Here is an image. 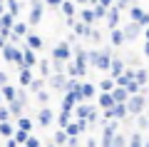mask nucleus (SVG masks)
<instances>
[{
    "label": "nucleus",
    "instance_id": "f257e3e1",
    "mask_svg": "<svg viewBox=\"0 0 149 147\" xmlns=\"http://www.w3.org/2000/svg\"><path fill=\"white\" fill-rule=\"evenodd\" d=\"M3 60L17 65V68H25V65H22V50H20V47H15L13 42H8V45L3 47Z\"/></svg>",
    "mask_w": 149,
    "mask_h": 147
},
{
    "label": "nucleus",
    "instance_id": "f03ea898",
    "mask_svg": "<svg viewBox=\"0 0 149 147\" xmlns=\"http://www.w3.org/2000/svg\"><path fill=\"white\" fill-rule=\"evenodd\" d=\"M52 58L60 60V63H67V60L72 58V47H70L67 42H57V45L52 47Z\"/></svg>",
    "mask_w": 149,
    "mask_h": 147
},
{
    "label": "nucleus",
    "instance_id": "7ed1b4c3",
    "mask_svg": "<svg viewBox=\"0 0 149 147\" xmlns=\"http://www.w3.org/2000/svg\"><path fill=\"white\" fill-rule=\"evenodd\" d=\"M37 63H40V58L35 55V47L25 45L22 47V65H25V68H35Z\"/></svg>",
    "mask_w": 149,
    "mask_h": 147
},
{
    "label": "nucleus",
    "instance_id": "20e7f679",
    "mask_svg": "<svg viewBox=\"0 0 149 147\" xmlns=\"http://www.w3.org/2000/svg\"><path fill=\"white\" fill-rule=\"evenodd\" d=\"M42 15H45V8H42V5H30V13H27V23H30V25H37V23L42 20Z\"/></svg>",
    "mask_w": 149,
    "mask_h": 147
},
{
    "label": "nucleus",
    "instance_id": "39448f33",
    "mask_svg": "<svg viewBox=\"0 0 149 147\" xmlns=\"http://www.w3.org/2000/svg\"><path fill=\"white\" fill-rule=\"evenodd\" d=\"M52 117H55V115H52V110L42 105V110L37 112V125H40V127H47L50 122H52Z\"/></svg>",
    "mask_w": 149,
    "mask_h": 147
},
{
    "label": "nucleus",
    "instance_id": "423d86ee",
    "mask_svg": "<svg viewBox=\"0 0 149 147\" xmlns=\"http://www.w3.org/2000/svg\"><path fill=\"white\" fill-rule=\"evenodd\" d=\"M32 68H20V77H17V82H20V87H27V85L32 82Z\"/></svg>",
    "mask_w": 149,
    "mask_h": 147
},
{
    "label": "nucleus",
    "instance_id": "0eeeda50",
    "mask_svg": "<svg viewBox=\"0 0 149 147\" xmlns=\"http://www.w3.org/2000/svg\"><path fill=\"white\" fill-rule=\"evenodd\" d=\"M47 82H50V77H42V75H40V77H32V82L27 85V90H30V92H40Z\"/></svg>",
    "mask_w": 149,
    "mask_h": 147
},
{
    "label": "nucleus",
    "instance_id": "6e6552de",
    "mask_svg": "<svg viewBox=\"0 0 149 147\" xmlns=\"http://www.w3.org/2000/svg\"><path fill=\"white\" fill-rule=\"evenodd\" d=\"M50 87H55V90H65V87H67V77H65L62 72L52 75V77H50Z\"/></svg>",
    "mask_w": 149,
    "mask_h": 147
},
{
    "label": "nucleus",
    "instance_id": "1a4fd4ad",
    "mask_svg": "<svg viewBox=\"0 0 149 147\" xmlns=\"http://www.w3.org/2000/svg\"><path fill=\"white\" fill-rule=\"evenodd\" d=\"M0 92H3V97H5V102H10V100H15V97H17V87H15V85H10V82L3 85Z\"/></svg>",
    "mask_w": 149,
    "mask_h": 147
},
{
    "label": "nucleus",
    "instance_id": "9d476101",
    "mask_svg": "<svg viewBox=\"0 0 149 147\" xmlns=\"http://www.w3.org/2000/svg\"><path fill=\"white\" fill-rule=\"evenodd\" d=\"M15 130H17V127H13V125H10V120H0V135L5 137V140L15 135Z\"/></svg>",
    "mask_w": 149,
    "mask_h": 147
},
{
    "label": "nucleus",
    "instance_id": "9b49d317",
    "mask_svg": "<svg viewBox=\"0 0 149 147\" xmlns=\"http://www.w3.org/2000/svg\"><path fill=\"white\" fill-rule=\"evenodd\" d=\"M0 18H3V27H0V30H13V25H15V18H17V15H13L10 10H5Z\"/></svg>",
    "mask_w": 149,
    "mask_h": 147
},
{
    "label": "nucleus",
    "instance_id": "f8f14e48",
    "mask_svg": "<svg viewBox=\"0 0 149 147\" xmlns=\"http://www.w3.org/2000/svg\"><path fill=\"white\" fill-rule=\"evenodd\" d=\"M25 45H30V47H35V50H40V47H42V37L35 35V32H27V35H25Z\"/></svg>",
    "mask_w": 149,
    "mask_h": 147
},
{
    "label": "nucleus",
    "instance_id": "ddd939ff",
    "mask_svg": "<svg viewBox=\"0 0 149 147\" xmlns=\"http://www.w3.org/2000/svg\"><path fill=\"white\" fill-rule=\"evenodd\" d=\"M100 105L104 107V110H109V107L117 105V100H114V95H112V92H104V95H100Z\"/></svg>",
    "mask_w": 149,
    "mask_h": 147
},
{
    "label": "nucleus",
    "instance_id": "4468645a",
    "mask_svg": "<svg viewBox=\"0 0 149 147\" xmlns=\"http://www.w3.org/2000/svg\"><path fill=\"white\" fill-rule=\"evenodd\" d=\"M15 122H17V127H20V130H27V132H30V130H32V125H35V122H32L30 117H25V115L15 117Z\"/></svg>",
    "mask_w": 149,
    "mask_h": 147
},
{
    "label": "nucleus",
    "instance_id": "2eb2a0df",
    "mask_svg": "<svg viewBox=\"0 0 149 147\" xmlns=\"http://www.w3.org/2000/svg\"><path fill=\"white\" fill-rule=\"evenodd\" d=\"M70 122H72V110H62V112H60V117H57V125L60 127H67Z\"/></svg>",
    "mask_w": 149,
    "mask_h": 147
},
{
    "label": "nucleus",
    "instance_id": "dca6fc26",
    "mask_svg": "<svg viewBox=\"0 0 149 147\" xmlns=\"http://www.w3.org/2000/svg\"><path fill=\"white\" fill-rule=\"evenodd\" d=\"M27 25H30V23H17V20H15V25H13V32H15L17 37H25V35H27Z\"/></svg>",
    "mask_w": 149,
    "mask_h": 147
},
{
    "label": "nucleus",
    "instance_id": "f3484780",
    "mask_svg": "<svg viewBox=\"0 0 149 147\" xmlns=\"http://www.w3.org/2000/svg\"><path fill=\"white\" fill-rule=\"evenodd\" d=\"M127 107H129V112H139L144 107V100H142V97H132V100L127 102Z\"/></svg>",
    "mask_w": 149,
    "mask_h": 147
},
{
    "label": "nucleus",
    "instance_id": "a211bd4d",
    "mask_svg": "<svg viewBox=\"0 0 149 147\" xmlns=\"http://www.w3.org/2000/svg\"><path fill=\"white\" fill-rule=\"evenodd\" d=\"M37 68H40V75H42V77H50V70H52V65H50V63H47L45 58H40Z\"/></svg>",
    "mask_w": 149,
    "mask_h": 147
},
{
    "label": "nucleus",
    "instance_id": "6ab92c4d",
    "mask_svg": "<svg viewBox=\"0 0 149 147\" xmlns=\"http://www.w3.org/2000/svg\"><path fill=\"white\" fill-rule=\"evenodd\" d=\"M127 92H129L127 87H117V90H112V95H114V100H117V102H124V100H127Z\"/></svg>",
    "mask_w": 149,
    "mask_h": 147
},
{
    "label": "nucleus",
    "instance_id": "aec40b11",
    "mask_svg": "<svg viewBox=\"0 0 149 147\" xmlns=\"http://www.w3.org/2000/svg\"><path fill=\"white\" fill-rule=\"evenodd\" d=\"M65 130H67V135H70V137H77V135L82 132V127H80V122H70Z\"/></svg>",
    "mask_w": 149,
    "mask_h": 147
},
{
    "label": "nucleus",
    "instance_id": "412c9836",
    "mask_svg": "<svg viewBox=\"0 0 149 147\" xmlns=\"http://www.w3.org/2000/svg\"><path fill=\"white\" fill-rule=\"evenodd\" d=\"M107 18H109V20H107V23H109V27H114V25H117V20H119V10H117V8L107 10Z\"/></svg>",
    "mask_w": 149,
    "mask_h": 147
},
{
    "label": "nucleus",
    "instance_id": "4be33fe9",
    "mask_svg": "<svg viewBox=\"0 0 149 147\" xmlns=\"http://www.w3.org/2000/svg\"><path fill=\"white\" fill-rule=\"evenodd\" d=\"M90 112H92L90 105H77V107H74V115H77V117H90Z\"/></svg>",
    "mask_w": 149,
    "mask_h": 147
},
{
    "label": "nucleus",
    "instance_id": "5701e85b",
    "mask_svg": "<svg viewBox=\"0 0 149 147\" xmlns=\"http://www.w3.org/2000/svg\"><path fill=\"white\" fill-rule=\"evenodd\" d=\"M60 8H62V13L67 18H74V5L70 3V0H62V5H60Z\"/></svg>",
    "mask_w": 149,
    "mask_h": 147
},
{
    "label": "nucleus",
    "instance_id": "b1692460",
    "mask_svg": "<svg viewBox=\"0 0 149 147\" xmlns=\"http://www.w3.org/2000/svg\"><path fill=\"white\" fill-rule=\"evenodd\" d=\"M13 137H15V140L20 142V145H25V142H27V137H30V132H27V130H20V127H17Z\"/></svg>",
    "mask_w": 149,
    "mask_h": 147
},
{
    "label": "nucleus",
    "instance_id": "393cba45",
    "mask_svg": "<svg viewBox=\"0 0 149 147\" xmlns=\"http://www.w3.org/2000/svg\"><path fill=\"white\" fill-rule=\"evenodd\" d=\"M5 8L13 15H20V3H17V0H5Z\"/></svg>",
    "mask_w": 149,
    "mask_h": 147
},
{
    "label": "nucleus",
    "instance_id": "a878e982",
    "mask_svg": "<svg viewBox=\"0 0 149 147\" xmlns=\"http://www.w3.org/2000/svg\"><path fill=\"white\" fill-rule=\"evenodd\" d=\"M67 140H70V135H67V130H65V127H62V130H60L57 135H55V145H65V142H67Z\"/></svg>",
    "mask_w": 149,
    "mask_h": 147
},
{
    "label": "nucleus",
    "instance_id": "bb28decb",
    "mask_svg": "<svg viewBox=\"0 0 149 147\" xmlns=\"http://www.w3.org/2000/svg\"><path fill=\"white\" fill-rule=\"evenodd\" d=\"M124 37H127V35H124L122 30H112V42H114V45H122Z\"/></svg>",
    "mask_w": 149,
    "mask_h": 147
},
{
    "label": "nucleus",
    "instance_id": "cd10ccee",
    "mask_svg": "<svg viewBox=\"0 0 149 147\" xmlns=\"http://www.w3.org/2000/svg\"><path fill=\"white\" fill-rule=\"evenodd\" d=\"M82 20H85L87 25H92V23L97 20V15H95V10H82Z\"/></svg>",
    "mask_w": 149,
    "mask_h": 147
},
{
    "label": "nucleus",
    "instance_id": "c85d7f7f",
    "mask_svg": "<svg viewBox=\"0 0 149 147\" xmlns=\"http://www.w3.org/2000/svg\"><path fill=\"white\" fill-rule=\"evenodd\" d=\"M137 30H139V27H137V20H134L129 27H124V35H127V40H132V37L137 35Z\"/></svg>",
    "mask_w": 149,
    "mask_h": 147
},
{
    "label": "nucleus",
    "instance_id": "c756f323",
    "mask_svg": "<svg viewBox=\"0 0 149 147\" xmlns=\"http://www.w3.org/2000/svg\"><path fill=\"white\" fill-rule=\"evenodd\" d=\"M112 75H114V77H119V75H122V70H124V65L122 63H119V60H114V63H112Z\"/></svg>",
    "mask_w": 149,
    "mask_h": 147
},
{
    "label": "nucleus",
    "instance_id": "7c9ffc66",
    "mask_svg": "<svg viewBox=\"0 0 149 147\" xmlns=\"http://www.w3.org/2000/svg\"><path fill=\"white\" fill-rule=\"evenodd\" d=\"M10 117H13V112H10V107H8V102L0 105V120H10Z\"/></svg>",
    "mask_w": 149,
    "mask_h": 147
},
{
    "label": "nucleus",
    "instance_id": "2f4dec72",
    "mask_svg": "<svg viewBox=\"0 0 149 147\" xmlns=\"http://www.w3.org/2000/svg\"><path fill=\"white\" fill-rule=\"evenodd\" d=\"M82 95H85V97H95V85L85 82V85H82Z\"/></svg>",
    "mask_w": 149,
    "mask_h": 147
},
{
    "label": "nucleus",
    "instance_id": "473e14b6",
    "mask_svg": "<svg viewBox=\"0 0 149 147\" xmlns=\"http://www.w3.org/2000/svg\"><path fill=\"white\" fill-rule=\"evenodd\" d=\"M37 102H40V105H47V102H50V92L40 90V92H37Z\"/></svg>",
    "mask_w": 149,
    "mask_h": 147
},
{
    "label": "nucleus",
    "instance_id": "72a5a7b5",
    "mask_svg": "<svg viewBox=\"0 0 149 147\" xmlns=\"http://www.w3.org/2000/svg\"><path fill=\"white\" fill-rule=\"evenodd\" d=\"M112 147H124V137L122 135H114V137H112Z\"/></svg>",
    "mask_w": 149,
    "mask_h": 147
},
{
    "label": "nucleus",
    "instance_id": "f704fd0d",
    "mask_svg": "<svg viewBox=\"0 0 149 147\" xmlns=\"http://www.w3.org/2000/svg\"><path fill=\"white\" fill-rule=\"evenodd\" d=\"M25 147H40V140H37V137H27V142H25Z\"/></svg>",
    "mask_w": 149,
    "mask_h": 147
},
{
    "label": "nucleus",
    "instance_id": "c9c22d12",
    "mask_svg": "<svg viewBox=\"0 0 149 147\" xmlns=\"http://www.w3.org/2000/svg\"><path fill=\"white\" fill-rule=\"evenodd\" d=\"M102 90H104V92H109L112 87H114V82H112V80H102V85H100Z\"/></svg>",
    "mask_w": 149,
    "mask_h": 147
},
{
    "label": "nucleus",
    "instance_id": "e433bc0d",
    "mask_svg": "<svg viewBox=\"0 0 149 147\" xmlns=\"http://www.w3.org/2000/svg\"><path fill=\"white\" fill-rule=\"evenodd\" d=\"M137 82H139V85L147 82V72H144V70H139V72H137Z\"/></svg>",
    "mask_w": 149,
    "mask_h": 147
},
{
    "label": "nucleus",
    "instance_id": "4c0bfd02",
    "mask_svg": "<svg viewBox=\"0 0 149 147\" xmlns=\"http://www.w3.org/2000/svg\"><path fill=\"white\" fill-rule=\"evenodd\" d=\"M17 145H20V142H17L15 137H8V140H5V147H17Z\"/></svg>",
    "mask_w": 149,
    "mask_h": 147
},
{
    "label": "nucleus",
    "instance_id": "58836bf2",
    "mask_svg": "<svg viewBox=\"0 0 149 147\" xmlns=\"http://www.w3.org/2000/svg\"><path fill=\"white\" fill-rule=\"evenodd\" d=\"M3 85H8V72H3V70H0V87H3Z\"/></svg>",
    "mask_w": 149,
    "mask_h": 147
},
{
    "label": "nucleus",
    "instance_id": "ea45409f",
    "mask_svg": "<svg viewBox=\"0 0 149 147\" xmlns=\"http://www.w3.org/2000/svg\"><path fill=\"white\" fill-rule=\"evenodd\" d=\"M47 5L50 8H60V5H62V0H47Z\"/></svg>",
    "mask_w": 149,
    "mask_h": 147
},
{
    "label": "nucleus",
    "instance_id": "a19ab883",
    "mask_svg": "<svg viewBox=\"0 0 149 147\" xmlns=\"http://www.w3.org/2000/svg\"><path fill=\"white\" fill-rule=\"evenodd\" d=\"M5 45H8V37L3 35V32H0V50H3V47H5Z\"/></svg>",
    "mask_w": 149,
    "mask_h": 147
},
{
    "label": "nucleus",
    "instance_id": "79ce46f5",
    "mask_svg": "<svg viewBox=\"0 0 149 147\" xmlns=\"http://www.w3.org/2000/svg\"><path fill=\"white\" fill-rule=\"evenodd\" d=\"M132 147H142V140H139L137 135H134V140H132Z\"/></svg>",
    "mask_w": 149,
    "mask_h": 147
},
{
    "label": "nucleus",
    "instance_id": "37998d69",
    "mask_svg": "<svg viewBox=\"0 0 149 147\" xmlns=\"http://www.w3.org/2000/svg\"><path fill=\"white\" fill-rule=\"evenodd\" d=\"M5 10H8V8H5V3H0V15H3Z\"/></svg>",
    "mask_w": 149,
    "mask_h": 147
},
{
    "label": "nucleus",
    "instance_id": "c03bdc74",
    "mask_svg": "<svg viewBox=\"0 0 149 147\" xmlns=\"http://www.w3.org/2000/svg\"><path fill=\"white\" fill-rule=\"evenodd\" d=\"M0 105H5V97H3V92H0Z\"/></svg>",
    "mask_w": 149,
    "mask_h": 147
},
{
    "label": "nucleus",
    "instance_id": "a18cd8bd",
    "mask_svg": "<svg viewBox=\"0 0 149 147\" xmlns=\"http://www.w3.org/2000/svg\"><path fill=\"white\" fill-rule=\"evenodd\" d=\"M0 27H3V18H0Z\"/></svg>",
    "mask_w": 149,
    "mask_h": 147
},
{
    "label": "nucleus",
    "instance_id": "49530a36",
    "mask_svg": "<svg viewBox=\"0 0 149 147\" xmlns=\"http://www.w3.org/2000/svg\"><path fill=\"white\" fill-rule=\"evenodd\" d=\"M47 147H57V145H47Z\"/></svg>",
    "mask_w": 149,
    "mask_h": 147
},
{
    "label": "nucleus",
    "instance_id": "de8ad7c7",
    "mask_svg": "<svg viewBox=\"0 0 149 147\" xmlns=\"http://www.w3.org/2000/svg\"><path fill=\"white\" fill-rule=\"evenodd\" d=\"M0 3H5V0H0Z\"/></svg>",
    "mask_w": 149,
    "mask_h": 147
}]
</instances>
